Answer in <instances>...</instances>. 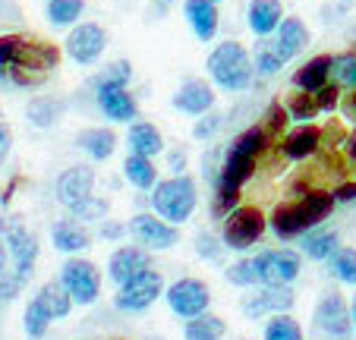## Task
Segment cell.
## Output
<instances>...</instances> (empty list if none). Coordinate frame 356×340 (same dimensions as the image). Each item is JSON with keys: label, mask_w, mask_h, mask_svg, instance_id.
Instances as JSON below:
<instances>
[{"label": "cell", "mask_w": 356, "mask_h": 340, "mask_svg": "<svg viewBox=\"0 0 356 340\" xmlns=\"http://www.w3.org/2000/svg\"><path fill=\"white\" fill-rule=\"evenodd\" d=\"M334 208V193H322V189H309V193L296 195V202L277 205L271 214V230L281 240H293V236L306 234L312 227H318Z\"/></svg>", "instance_id": "1"}, {"label": "cell", "mask_w": 356, "mask_h": 340, "mask_svg": "<svg viewBox=\"0 0 356 340\" xmlns=\"http://www.w3.org/2000/svg\"><path fill=\"white\" fill-rule=\"evenodd\" d=\"M209 76L224 92H246L252 86V57L240 41H221L209 54Z\"/></svg>", "instance_id": "2"}, {"label": "cell", "mask_w": 356, "mask_h": 340, "mask_svg": "<svg viewBox=\"0 0 356 340\" xmlns=\"http://www.w3.org/2000/svg\"><path fill=\"white\" fill-rule=\"evenodd\" d=\"M199 193H195V180L186 174H174L170 180H161L152 186V208L158 211V218H164L168 224H183L193 218Z\"/></svg>", "instance_id": "3"}, {"label": "cell", "mask_w": 356, "mask_h": 340, "mask_svg": "<svg viewBox=\"0 0 356 340\" xmlns=\"http://www.w3.org/2000/svg\"><path fill=\"white\" fill-rule=\"evenodd\" d=\"M0 234H3V243H7V255H13V277L29 280L35 271V259H38V240H35V234L19 218L3 220Z\"/></svg>", "instance_id": "4"}, {"label": "cell", "mask_w": 356, "mask_h": 340, "mask_svg": "<svg viewBox=\"0 0 356 340\" xmlns=\"http://www.w3.org/2000/svg\"><path fill=\"white\" fill-rule=\"evenodd\" d=\"M265 234V214L259 208L246 205V208H234L224 218V234L221 243L227 249H249L252 243H259V236Z\"/></svg>", "instance_id": "5"}, {"label": "cell", "mask_w": 356, "mask_h": 340, "mask_svg": "<svg viewBox=\"0 0 356 340\" xmlns=\"http://www.w3.org/2000/svg\"><path fill=\"white\" fill-rule=\"evenodd\" d=\"M312 325H316V331L322 334L325 340H347L350 337L353 321H350V309L337 290H325V296L318 300L316 312H312Z\"/></svg>", "instance_id": "6"}, {"label": "cell", "mask_w": 356, "mask_h": 340, "mask_svg": "<svg viewBox=\"0 0 356 340\" xmlns=\"http://www.w3.org/2000/svg\"><path fill=\"white\" fill-rule=\"evenodd\" d=\"M60 284L70 293V300L79 302V306H92L101 293L98 268L86 259H70L67 265L60 268Z\"/></svg>", "instance_id": "7"}, {"label": "cell", "mask_w": 356, "mask_h": 340, "mask_svg": "<svg viewBox=\"0 0 356 340\" xmlns=\"http://www.w3.org/2000/svg\"><path fill=\"white\" fill-rule=\"evenodd\" d=\"M161 293H164V277L148 268V271L136 274L133 280L123 284L114 302H117V309H123V312H145Z\"/></svg>", "instance_id": "8"}, {"label": "cell", "mask_w": 356, "mask_h": 340, "mask_svg": "<svg viewBox=\"0 0 356 340\" xmlns=\"http://www.w3.org/2000/svg\"><path fill=\"white\" fill-rule=\"evenodd\" d=\"M108 47V35L98 22H76V29L67 35V54L79 67H92Z\"/></svg>", "instance_id": "9"}, {"label": "cell", "mask_w": 356, "mask_h": 340, "mask_svg": "<svg viewBox=\"0 0 356 340\" xmlns=\"http://www.w3.org/2000/svg\"><path fill=\"white\" fill-rule=\"evenodd\" d=\"M259 268V284H268V287H284L300 274V255L293 249H271L262 252L256 259Z\"/></svg>", "instance_id": "10"}, {"label": "cell", "mask_w": 356, "mask_h": 340, "mask_svg": "<svg viewBox=\"0 0 356 340\" xmlns=\"http://www.w3.org/2000/svg\"><path fill=\"white\" fill-rule=\"evenodd\" d=\"M209 302H211L209 287L195 277L177 280L174 287L168 290V306L174 309L180 318H195V315H202L205 309H209Z\"/></svg>", "instance_id": "11"}, {"label": "cell", "mask_w": 356, "mask_h": 340, "mask_svg": "<svg viewBox=\"0 0 356 340\" xmlns=\"http://www.w3.org/2000/svg\"><path fill=\"white\" fill-rule=\"evenodd\" d=\"M129 234H133L145 249H152V252L170 249L177 240H180L174 224H168L164 218H152V214H136V218L129 220Z\"/></svg>", "instance_id": "12"}, {"label": "cell", "mask_w": 356, "mask_h": 340, "mask_svg": "<svg viewBox=\"0 0 356 340\" xmlns=\"http://www.w3.org/2000/svg\"><path fill=\"white\" fill-rule=\"evenodd\" d=\"M95 189V170L86 164H76V167H67L60 177H57V202L63 208H73L76 202L88 199Z\"/></svg>", "instance_id": "13"}, {"label": "cell", "mask_w": 356, "mask_h": 340, "mask_svg": "<svg viewBox=\"0 0 356 340\" xmlns=\"http://www.w3.org/2000/svg\"><path fill=\"white\" fill-rule=\"evenodd\" d=\"M98 107L114 123H133L139 117V104L127 86H98Z\"/></svg>", "instance_id": "14"}, {"label": "cell", "mask_w": 356, "mask_h": 340, "mask_svg": "<svg viewBox=\"0 0 356 340\" xmlns=\"http://www.w3.org/2000/svg\"><path fill=\"white\" fill-rule=\"evenodd\" d=\"M148 268H152V259H148V252L145 249H139V246L117 249V252L111 255V261H108V274H111V280H114L117 287H123L127 280H133L136 274L148 271Z\"/></svg>", "instance_id": "15"}, {"label": "cell", "mask_w": 356, "mask_h": 340, "mask_svg": "<svg viewBox=\"0 0 356 340\" xmlns=\"http://www.w3.org/2000/svg\"><path fill=\"white\" fill-rule=\"evenodd\" d=\"M293 290L284 284V287H268V290H262V293H256L252 300H243L240 302V309H243V315L246 318H262V315H268V312H287V309H293Z\"/></svg>", "instance_id": "16"}, {"label": "cell", "mask_w": 356, "mask_h": 340, "mask_svg": "<svg viewBox=\"0 0 356 340\" xmlns=\"http://www.w3.org/2000/svg\"><path fill=\"white\" fill-rule=\"evenodd\" d=\"M174 107L183 113H193V117H202L215 107V92H211L209 82L202 79H186L174 95Z\"/></svg>", "instance_id": "17"}, {"label": "cell", "mask_w": 356, "mask_h": 340, "mask_svg": "<svg viewBox=\"0 0 356 340\" xmlns=\"http://www.w3.org/2000/svg\"><path fill=\"white\" fill-rule=\"evenodd\" d=\"M183 13H186V22L193 26L195 38L199 41H211L218 32V7L211 0H186L183 3Z\"/></svg>", "instance_id": "18"}, {"label": "cell", "mask_w": 356, "mask_h": 340, "mask_svg": "<svg viewBox=\"0 0 356 340\" xmlns=\"http://www.w3.org/2000/svg\"><path fill=\"white\" fill-rule=\"evenodd\" d=\"M275 32H277L275 35V44L281 47L284 60H293L296 54L309 44V29H306V22H302V19H296V16H287V19H281Z\"/></svg>", "instance_id": "19"}, {"label": "cell", "mask_w": 356, "mask_h": 340, "mask_svg": "<svg viewBox=\"0 0 356 340\" xmlns=\"http://www.w3.org/2000/svg\"><path fill=\"white\" fill-rule=\"evenodd\" d=\"M281 19H284L281 0H252L249 10H246V22H249V29H252L259 38H265V35L275 32Z\"/></svg>", "instance_id": "20"}, {"label": "cell", "mask_w": 356, "mask_h": 340, "mask_svg": "<svg viewBox=\"0 0 356 340\" xmlns=\"http://www.w3.org/2000/svg\"><path fill=\"white\" fill-rule=\"evenodd\" d=\"M76 145L88 154L92 161H108L117 152V133L104 127H88L76 136Z\"/></svg>", "instance_id": "21"}, {"label": "cell", "mask_w": 356, "mask_h": 340, "mask_svg": "<svg viewBox=\"0 0 356 340\" xmlns=\"http://www.w3.org/2000/svg\"><path fill=\"white\" fill-rule=\"evenodd\" d=\"M51 240H54V246L60 249V252H82V249H88L92 236H88V230L82 227V220L63 218L51 227Z\"/></svg>", "instance_id": "22"}, {"label": "cell", "mask_w": 356, "mask_h": 340, "mask_svg": "<svg viewBox=\"0 0 356 340\" xmlns=\"http://www.w3.org/2000/svg\"><path fill=\"white\" fill-rule=\"evenodd\" d=\"M318 145H322V129L309 127V123H300V129H293L284 139V154L290 161H306L318 152Z\"/></svg>", "instance_id": "23"}, {"label": "cell", "mask_w": 356, "mask_h": 340, "mask_svg": "<svg viewBox=\"0 0 356 340\" xmlns=\"http://www.w3.org/2000/svg\"><path fill=\"white\" fill-rule=\"evenodd\" d=\"M127 142H129V148H133V154H142V158H155V154L164 152V139H161V133H158V127H152V123H145V120L129 127Z\"/></svg>", "instance_id": "24"}, {"label": "cell", "mask_w": 356, "mask_h": 340, "mask_svg": "<svg viewBox=\"0 0 356 340\" xmlns=\"http://www.w3.org/2000/svg\"><path fill=\"white\" fill-rule=\"evenodd\" d=\"M331 76V57L328 54H322V57H312L309 63H302L300 70L293 73V86L300 88V92H318V88L328 82Z\"/></svg>", "instance_id": "25"}, {"label": "cell", "mask_w": 356, "mask_h": 340, "mask_svg": "<svg viewBox=\"0 0 356 340\" xmlns=\"http://www.w3.org/2000/svg\"><path fill=\"white\" fill-rule=\"evenodd\" d=\"M35 302H38L41 312L51 321L67 318L70 309H73V300H70V293L63 290V284H44V287L38 290V296H35Z\"/></svg>", "instance_id": "26"}, {"label": "cell", "mask_w": 356, "mask_h": 340, "mask_svg": "<svg viewBox=\"0 0 356 340\" xmlns=\"http://www.w3.org/2000/svg\"><path fill=\"white\" fill-rule=\"evenodd\" d=\"M302 236V252L309 255V259H316V261H328L331 255L341 249V236L334 234V230H306V234H300Z\"/></svg>", "instance_id": "27"}, {"label": "cell", "mask_w": 356, "mask_h": 340, "mask_svg": "<svg viewBox=\"0 0 356 340\" xmlns=\"http://www.w3.org/2000/svg\"><path fill=\"white\" fill-rule=\"evenodd\" d=\"M26 117L32 127L38 129H47V127H54L57 120L63 117V101L60 98H51V95H41V98H32L26 107Z\"/></svg>", "instance_id": "28"}, {"label": "cell", "mask_w": 356, "mask_h": 340, "mask_svg": "<svg viewBox=\"0 0 356 340\" xmlns=\"http://www.w3.org/2000/svg\"><path fill=\"white\" fill-rule=\"evenodd\" d=\"M284 63H287V60H284L281 47L275 44V38H268V35H265V38L256 44V51H252V70H256V73H262V76H275Z\"/></svg>", "instance_id": "29"}, {"label": "cell", "mask_w": 356, "mask_h": 340, "mask_svg": "<svg viewBox=\"0 0 356 340\" xmlns=\"http://www.w3.org/2000/svg\"><path fill=\"white\" fill-rule=\"evenodd\" d=\"M123 174L136 189H152L158 183V170L152 164V158H142V154H129L123 161Z\"/></svg>", "instance_id": "30"}, {"label": "cell", "mask_w": 356, "mask_h": 340, "mask_svg": "<svg viewBox=\"0 0 356 340\" xmlns=\"http://www.w3.org/2000/svg\"><path fill=\"white\" fill-rule=\"evenodd\" d=\"M86 10V0H47V22L51 26H76Z\"/></svg>", "instance_id": "31"}, {"label": "cell", "mask_w": 356, "mask_h": 340, "mask_svg": "<svg viewBox=\"0 0 356 340\" xmlns=\"http://www.w3.org/2000/svg\"><path fill=\"white\" fill-rule=\"evenodd\" d=\"M224 331H227L224 318L202 312V315H195V318L186 325V340H221Z\"/></svg>", "instance_id": "32"}, {"label": "cell", "mask_w": 356, "mask_h": 340, "mask_svg": "<svg viewBox=\"0 0 356 340\" xmlns=\"http://www.w3.org/2000/svg\"><path fill=\"white\" fill-rule=\"evenodd\" d=\"M331 76H334V86L356 88V54H337V57H331Z\"/></svg>", "instance_id": "33"}, {"label": "cell", "mask_w": 356, "mask_h": 340, "mask_svg": "<svg viewBox=\"0 0 356 340\" xmlns=\"http://www.w3.org/2000/svg\"><path fill=\"white\" fill-rule=\"evenodd\" d=\"M111 211V202L108 199H95V195H88V199L76 202L73 208H70V214H73L76 220H104V214Z\"/></svg>", "instance_id": "34"}, {"label": "cell", "mask_w": 356, "mask_h": 340, "mask_svg": "<svg viewBox=\"0 0 356 340\" xmlns=\"http://www.w3.org/2000/svg\"><path fill=\"white\" fill-rule=\"evenodd\" d=\"M316 113H318V104H316V98H312L309 92H296L293 98H290V104H287V117H290V120L309 123Z\"/></svg>", "instance_id": "35"}, {"label": "cell", "mask_w": 356, "mask_h": 340, "mask_svg": "<svg viewBox=\"0 0 356 340\" xmlns=\"http://www.w3.org/2000/svg\"><path fill=\"white\" fill-rule=\"evenodd\" d=\"M265 340H302V331L293 318L277 315V318H271L268 327H265Z\"/></svg>", "instance_id": "36"}, {"label": "cell", "mask_w": 356, "mask_h": 340, "mask_svg": "<svg viewBox=\"0 0 356 340\" xmlns=\"http://www.w3.org/2000/svg\"><path fill=\"white\" fill-rule=\"evenodd\" d=\"M129 79H133V63L114 60L111 67H104V73L95 79V86H129Z\"/></svg>", "instance_id": "37"}, {"label": "cell", "mask_w": 356, "mask_h": 340, "mask_svg": "<svg viewBox=\"0 0 356 340\" xmlns=\"http://www.w3.org/2000/svg\"><path fill=\"white\" fill-rule=\"evenodd\" d=\"M227 280L236 284V287H252L259 284V268H256V259H243L236 265L227 268Z\"/></svg>", "instance_id": "38"}, {"label": "cell", "mask_w": 356, "mask_h": 340, "mask_svg": "<svg viewBox=\"0 0 356 340\" xmlns=\"http://www.w3.org/2000/svg\"><path fill=\"white\" fill-rule=\"evenodd\" d=\"M331 265L343 284H356V249H337L331 255Z\"/></svg>", "instance_id": "39"}, {"label": "cell", "mask_w": 356, "mask_h": 340, "mask_svg": "<svg viewBox=\"0 0 356 340\" xmlns=\"http://www.w3.org/2000/svg\"><path fill=\"white\" fill-rule=\"evenodd\" d=\"M47 325H51V318H47V315L41 312L38 302L32 300L26 306V315H22V327H26V334H29V337H44Z\"/></svg>", "instance_id": "40"}, {"label": "cell", "mask_w": 356, "mask_h": 340, "mask_svg": "<svg viewBox=\"0 0 356 340\" xmlns=\"http://www.w3.org/2000/svg\"><path fill=\"white\" fill-rule=\"evenodd\" d=\"M224 127V113H202V117H199V123H195V127H193V136H195V139H199V142H205V139H215V136H218V129H221Z\"/></svg>", "instance_id": "41"}, {"label": "cell", "mask_w": 356, "mask_h": 340, "mask_svg": "<svg viewBox=\"0 0 356 340\" xmlns=\"http://www.w3.org/2000/svg\"><path fill=\"white\" fill-rule=\"evenodd\" d=\"M287 107H281V104H271L268 107V113H265V123H262V129H265V136L268 139H275V136H281L284 133V127H287Z\"/></svg>", "instance_id": "42"}, {"label": "cell", "mask_w": 356, "mask_h": 340, "mask_svg": "<svg viewBox=\"0 0 356 340\" xmlns=\"http://www.w3.org/2000/svg\"><path fill=\"white\" fill-rule=\"evenodd\" d=\"M312 98H316L318 111H334L337 101H341V86H334V82H325L318 92H312Z\"/></svg>", "instance_id": "43"}, {"label": "cell", "mask_w": 356, "mask_h": 340, "mask_svg": "<svg viewBox=\"0 0 356 340\" xmlns=\"http://www.w3.org/2000/svg\"><path fill=\"white\" fill-rule=\"evenodd\" d=\"M221 246H224V243H218L211 234H199V236H195V252H199L202 259H218V255H221Z\"/></svg>", "instance_id": "44"}, {"label": "cell", "mask_w": 356, "mask_h": 340, "mask_svg": "<svg viewBox=\"0 0 356 340\" xmlns=\"http://www.w3.org/2000/svg\"><path fill=\"white\" fill-rule=\"evenodd\" d=\"M127 234V227L120 220H101V240H120Z\"/></svg>", "instance_id": "45"}, {"label": "cell", "mask_w": 356, "mask_h": 340, "mask_svg": "<svg viewBox=\"0 0 356 340\" xmlns=\"http://www.w3.org/2000/svg\"><path fill=\"white\" fill-rule=\"evenodd\" d=\"M10 148H13V129L7 123H0V164L10 158Z\"/></svg>", "instance_id": "46"}, {"label": "cell", "mask_w": 356, "mask_h": 340, "mask_svg": "<svg viewBox=\"0 0 356 340\" xmlns=\"http://www.w3.org/2000/svg\"><path fill=\"white\" fill-rule=\"evenodd\" d=\"M168 164H170V170H174V174H183V170H186V154H183V152H170Z\"/></svg>", "instance_id": "47"}, {"label": "cell", "mask_w": 356, "mask_h": 340, "mask_svg": "<svg viewBox=\"0 0 356 340\" xmlns=\"http://www.w3.org/2000/svg\"><path fill=\"white\" fill-rule=\"evenodd\" d=\"M7 274V243H3V234H0V277Z\"/></svg>", "instance_id": "48"}, {"label": "cell", "mask_w": 356, "mask_h": 340, "mask_svg": "<svg viewBox=\"0 0 356 340\" xmlns=\"http://www.w3.org/2000/svg\"><path fill=\"white\" fill-rule=\"evenodd\" d=\"M343 111H347V117H356V92L343 101Z\"/></svg>", "instance_id": "49"}, {"label": "cell", "mask_w": 356, "mask_h": 340, "mask_svg": "<svg viewBox=\"0 0 356 340\" xmlns=\"http://www.w3.org/2000/svg\"><path fill=\"white\" fill-rule=\"evenodd\" d=\"M152 3H155V10H158V13H168V10L174 7V0H152Z\"/></svg>", "instance_id": "50"}, {"label": "cell", "mask_w": 356, "mask_h": 340, "mask_svg": "<svg viewBox=\"0 0 356 340\" xmlns=\"http://www.w3.org/2000/svg\"><path fill=\"white\" fill-rule=\"evenodd\" d=\"M350 161H356V133H353V139H350Z\"/></svg>", "instance_id": "51"}, {"label": "cell", "mask_w": 356, "mask_h": 340, "mask_svg": "<svg viewBox=\"0 0 356 340\" xmlns=\"http://www.w3.org/2000/svg\"><path fill=\"white\" fill-rule=\"evenodd\" d=\"M350 321H353V327H356V300H353V312H350Z\"/></svg>", "instance_id": "52"}, {"label": "cell", "mask_w": 356, "mask_h": 340, "mask_svg": "<svg viewBox=\"0 0 356 340\" xmlns=\"http://www.w3.org/2000/svg\"><path fill=\"white\" fill-rule=\"evenodd\" d=\"M3 82H7V73H3V67H0V86H3Z\"/></svg>", "instance_id": "53"}, {"label": "cell", "mask_w": 356, "mask_h": 340, "mask_svg": "<svg viewBox=\"0 0 356 340\" xmlns=\"http://www.w3.org/2000/svg\"><path fill=\"white\" fill-rule=\"evenodd\" d=\"M142 340H164V337H158V334H155V337H142Z\"/></svg>", "instance_id": "54"}, {"label": "cell", "mask_w": 356, "mask_h": 340, "mask_svg": "<svg viewBox=\"0 0 356 340\" xmlns=\"http://www.w3.org/2000/svg\"><path fill=\"white\" fill-rule=\"evenodd\" d=\"M211 3H218V0H211Z\"/></svg>", "instance_id": "55"}, {"label": "cell", "mask_w": 356, "mask_h": 340, "mask_svg": "<svg viewBox=\"0 0 356 340\" xmlns=\"http://www.w3.org/2000/svg\"><path fill=\"white\" fill-rule=\"evenodd\" d=\"M353 186H356V183H353Z\"/></svg>", "instance_id": "56"}]
</instances>
